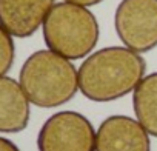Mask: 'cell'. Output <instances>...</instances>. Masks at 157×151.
Segmentation results:
<instances>
[{"label":"cell","mask_w":157,"mask_h":151,"mask_svg":"<svg viewBox=\"0 0 157 151\" xmlns=\"http://www.w3.org/2000/svg\"><path fill=\"white\" fill-rule=\"evenodd\" d=\"M146 72L145 59L126 46L91 52L78 66V91L88 100L105 103L132 93Z\"/></svg>","instance_id":"cell-1"},{"label":"cell","mask_w":157,"mask_h":151,"mask_svg":"<svg viewBox=\"0 0 157 151\" xmlns=\"http://www.w3.org/2000/svg\"><path fill=\"white\" fill-rule=\"evenodd\" d=\"M19 82L29 102L39 108H57L78 91V68L72 60L51 51L39 49L22 65Z\"/></svg>","instance_id":"cell-2"},{"label":"cell","mask_w":157,"mask_h":151,"mask_svg":"<svg viewBox=\"0 0 157 151\" xmlns=\"http://www.w3.org/2000/svg\"><path fill=\"white\" fill-rule=\"evenodd\" d=\"M48 49L69 59H86L97 46L100 26L91 10L69 2L56 3L42 26Z\"/></svg>","instance_id":"cell-3"},{"label":"cell","mask_w":157,"mask_h":151,"mask_svg":"<svg viewBox=\"0 0 157 151\" xmlns=\"http://www.w3.org/2000/svg\"><path fill=\"white\" fill-rule=\"evenodd\" d=\"M96 130L91 120L77 111L49 116L37 134L39 151H96Z\"/></svg>","instance_id":"cell-4"},{"label":"cell","mask_w":157,"mask_h":151,"mask_svg":"<svg viewBox=\"0 0 157 151\" xmlns=\"http://www.w3.org/2000/svg\"><path fill=\"white\" fill-rule=\"evenodd\" d=\"M114 28L123 46L143 54L157 46V0H122Z\"/></svg>","instance_id":"cell-5"},{"label":"cell","mask_w":157,"mask_h":151,"mask_svg":"<svg viewBox=\"0 0 157 151\" xmlns=\"http://www.w3.org/2000/svg\"><path fill=\"white\" fill-rule=\"evenodd\" d=\"M96 151H151L149 133L137 119L109 116L97 128Z\"/></svg>","instance_id":"cell-6"},{"label":"cell","mask_w":157,"mask_h":151,"mask_svg":"<svg viewBox=\"0 0 157 151\" xmlns=\"http://www.w3.org/2000/svg\"><path fill=\"white\" fill-rule=\"evenodd\" d=\"M54 5L56 0H0V25L13 37H31Z\"/></svg>","instance_id":"cell-7"},{"label":"cell","mask_w":157,"mask_h":151,"mask_svg":"<svg viewBox=\"0 0 157 151\" xmlns=\"http://www.w3.org/2000/svg\"><path fill=\"white\" fill-rule=\"evenodd\" d=\"M31 102L19 80L0 77V133L16 134L26 130L31 117Z\"/></svg>","instance_id":"cell-8"},{"label":"cell","mask_w":157,"mask_h":151,"mask_svg":"<svg viewBox=\"0 0 157 151\" xmlns=\"http://www.w3.org/2000/svg\"><path fill=\"white\" fill-rule=\"evenodd\" d=\"M132 110L149 136L157 137V71L145 76L132 91Z\"/></svg>","instance_id":"cell-9"},{"label":"cell","mask_w":157,"mask_h":151,"mask_svg":"<svg viewBox=\"0 0 157 151\" xmlns=\"http://www.w3.org/2000/svg\"><path fill=\"white\" fill-rule=\"evenodd\" d=\"M16 59V45L13 36L0 25V77L6 76Z\"/></svg>","instance_id":"cell-10"},{"label":"cell","mask_w":157,"mask_h":151,"mask_svg":"<svg viewBox=\"0 0 157 151\" xmlns=\"http://www.w3.org/2000/svg\"><path fill=\"white\" fill-rule=\"evenodd\" d=\"M0 151H20V148L13 140L0 136Z\"/></svg>","instance_id":"cell-11"},{"label":"cell","mask_w":157,"mask_h":151,"mask_svg":"<svg viewBox=\"0 0 157 151\" xmlns=\"http://www.w3.org/2000/svg\"><path fill=\"white\" fill-rule=\"evenodd\" d=\"M63 2H69V3H75V5H82V6H96L99 3H102L103 0H63Z\"/></svg>","instance_id":"cell-12"}]
</instances>
